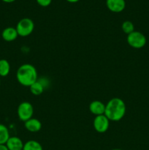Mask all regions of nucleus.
I'll return each mask as SVG.
<instances>
[{
  "instance_id": "f257e3e1",
  "label": "nucleus",
  "mask_w": 149,
  "mask_h": 150,
  "mask_svg": "<svg viewBox=\"0 0 149 150\" xmlns=\"http://www.w3.org/2000/svg\"><path fill=\"white\" fill-rule=\"evenodd\" d=\"M127 107L124 101L118 98L110 100L105 105V115L110 121H119L124 117Z\"/></svg>"
},
{
  "instance_id": "f03ea898",
  "label": "nucleus",
  "mask_w": 149,
  "mask_h": 150,
  "mask_svg": "<svg viewBox=\"0 0 149 150\" xmlns=\"http://www.w3.org/2000/svg\"><path fill=\"white\" fill-rule=\"evenodd\" d=\"M16 78L21 85L30 86L37 81V71L32 64H23L18 69Z\"/></svg>"
},
{
  "instance_id": "7ed1b4c3",
  "label": "nucleus",
  "mask_w": 149,
  "mask_h": 150,
  "mask_svg": "<svg viewBox=\"0 0 149 150\" xmlns=\"http://www.w3.org/2000/svg\"><path fill=\"white\" fill-rule=\"evenodd\" d=\"M18 36L27 37L33 32L34 29V23L33 21L29 18H23L20 19L16 26Z\"/></svg>"
},
{
  "instance_id": "20e7f679",
  "label": "nucleus",
  "mask_w": 149,
  "mask_h": 150,
  "mask_svg": "<svg viewBox=\"0 0 149 150\" xmlns=\"http://www.w3.org/2000/svg\"><path fill=\"white\" fill-rule=\"evenodd\" d=\"M146 38L142 32L134 31L127 35V42L132 48L140 49L145 45Z\"/></svg>"
},
{
  "instance_id": "39448f33",
  "label": "nucleus",
  "mask_w": 149,
  "mask_h": 150,
  "mask_svg": "<svg viewBox=\"0 0 149 150\" xmlns=\"http://www.w3.org/2000/svg\"><path fill=\"white\" fill-rule=\"evenodd\" d=\"M34 107L29 102H22L18 107V116L21 121L26 122L32 118Z\"/></svg>"
},
{
  "instance_id": "423d86ee",
  "label": "nucleus",
  "mask_w": 149,
  "mask_h": 150,
  "mask_svg": "<svg viewBox=\"0 0 149 150\" xmlns=\"http://www.w3.org/2000/svg\"><path fill=\"white\" fill-rule=\"evenodd\" d=\"M110 126V120L108 117L103 115L96 116L93 120V127L98 133H105L108 130Z\"/></svg>"
},
{
  "instance_id": "0eeeda50",
  "label": "nucleus",
  "mask_w": 149,
  "mask_h": 150,
  "mask_svg": "<svg viewBox=\"0 0 149 150\" xmlns=\"http://www.w3.org/2000/svg\"><path fill=\"white\" fill-rule=\"evenodd\" d=\"M106 5L113 13H121L125 9V0H106Z\"/></svg>"
},
{
  "instance_id": "6e6552de",
  "label": "nucleus",
  "mask_w": 149,
  "mask_h": 150,
  "mask_svg": "<svg viewBox=\"0 0 149 150\" xmlns=\"http://www.w3.org/2000/svg\"><path fill=\"white\" fill-rule=\"evenodd\" d=\"M89 111L95 116L105 114V105L99 100L92 101L89 105Z\"/></svg>"
},
{
  "instance_id": "1a4fd4ad",
  "label": "nucleus",
  "mask_w": 149,
  "mask_h": 150,
  "mask_svg": "<svg viewBox=\"0 0 149 150\" xmlns=\"http://www.w3.org/2000/svg\"><path fill=\"white\" fill-rule=\"evenodd\" d=\"M25 128L32 133H37L42 128V123L39 120L35 118H31L24 122Z\"/></svg>"
},
{
  "instance_id": "9d476101",
  "label": "nucleus",
  "mask_w": 149,
  "mask_h": 150,
  "mask_svg": "<svg viewBox=\"0 0 149 150\" xmlns=\"http://www.w3.org/2000/svg\"><path fill=\"white\" fill-rule=\"evenodd\" d=\"M1 37H2L3 40H5L6 42H13L18 37V34L15 28L9 26V27L5 28L2 31Z\"/></svg>"
},
{
  "instance_id": "9b49d317",
  "label": "nucleus",
  "mask_w": 149,
  "mask_h": 150,
  "mask_svg": "<svg viewBox=\"0 0 149 150\" xmlns=\"http://www.w3.org/2000/svg\"><path fill=\"white\" fill-rule=\"evenodd\" d=\"M23 145L24 144L21 139L17 136L10 137L6 143V146H7L9 150H23Z\"/></svg>"
},
{
  "instance_id": "f8f14e48",
  "label": "nucleus",
  "mask_w": 149,
  "mask_h": 150,
  "mask_svg": "<svg viewBox=\"0 0 149 150\" xmlns=\"http://www.w3.org/2000/svg\"><path fill=\"white\" fill-rule=\"evenodd\" d=\"M10 137L8 128L4 125L0 124V144H6Z\"/></svg>"
},
{
  "instance_id": "ddd939ff",
  "label": "nucleus",
  "mask_w": 149,
  "mask_h": 150,
  "mask_svg": "<svg viewBox=\"0 0 149 150\" xmlns=\"http://www.w3.org/2000/svg\"><path fill=\"white\" fill-rule=\"evenodd\" d=\"M10 71V64L7 60L2 59H0V76L6 77Z\"/></svg>"
},
{
  "instance_id": "4468645a",
  "label": "nucleus",
  "mask_w": 149,
  "mask_h": 150,
  "mask_svg": "<svg viewBox=\"0 0 149 150\" xmlns=\"http://www.w3.org/2000/svg\"><path fill=\"white\" fill-rule=\"evenodd\" d=\"M23 150H43L40 143L34 140H29L24 144Z\"/></svg>"
},
{
  "instance_id": "2eb2a0df",
  "label": "nucleus",
  "mask_w": 149,
  "mask_h": 150,
  "mask_svg": "<svg viewBox=\"0 0 149 150\" xmlns=\"http://www.w3.org/2000/svg\"><path fill=\"white\" fill-rule=\"evenodd\" d=\"M30 91L34 95H40L44 92V86L41 82L37 81L35 83L29 86Z\"/></svg>"
},
{
  "instance_id": "dca6fc26",
  "label": "nucleus",
  "mask_w": 149,
  "mask_h": 150,
  "mask_svg": "<svg viewBox=\"0 0 149 150\" xmlns=\"http://www.w3.org/2000/svg\"><path fill=\"white\" fill-rule=\"evenodd\" d=\"M121 29L124 33L128 35L134 32V26L132 22L130 21H125L124 22H123L122 25H121Z\"/></svg>"
},
{
  "instance_id": "f3484780",
  "label": "nucleus",
  "mask_w": 149,
  "mask_h": 150,
  "mask_svg": "<svg viewBox=\"0 0 149 150\" xmlns=\"http://www.w3.org/2000/svg\"><path fill=\"white\" fill-rule=\"evenodd\" d=\"M38 4L42 7H48L52 2V0H36Z\"/></svg>"
},
{
  "instance_id": "a211bd4d",
  "label": "nucleus",
  "mask_w": 149,
  "mask_h": 150,
  "mask_svg": "<svg viewBox=\"0 0 149 150\" xmlns=\"http://www.w3.org/2000/svg\"><path fill=\"white\" fill-rule=\"evenodd\" d=\"M0 150H9L6 144H0Z\"/></svg>"
},
{
  "instance_id": "6ab92c4d",
  "label": "nucleus",
  "mask_w": 149,
  "mask_h": 150,
  "mask_svg": "<svg viewBox=\"0 0 149 150\" xmlns=\"http://www.w3.org/2000/svg\"><path fill=\"white\" fill-rule=\"evenodd\" d=\"M1 1H3L4 2H6V3H12L13 2V1H15V0H1Z\"/></svg>"
},
{
  "instance_id": "aec40b11",
  "label": "nucleus",
  "mask_w": 149,
  "mask_h": 150,
  "mask_svg": "<svg viewBox=\"0 0 149 150\" xmlns=\"http://www.w3.org/2000/svg\"><path fill=\"white\" fill-rule=\"evenodd\" d=\"M67 1H69V2H70V3H75V2H77L79 0H67Z\"/></svg>"
},
{
  "instance_id": "412c9836",
  "label": "nucleus",
  "mask_w": 149,
  "mask_h": 150,
  "mask_svg": "<svg viewBox=\"0 0 149 150\" xmlns=\"http://www.w3.org/2000/svg\"><path fill=\"white\" fill-rule=\"evenodd\" d=\"M112 150H122V149H113Z\"/></svg>"
}]
</instances>
